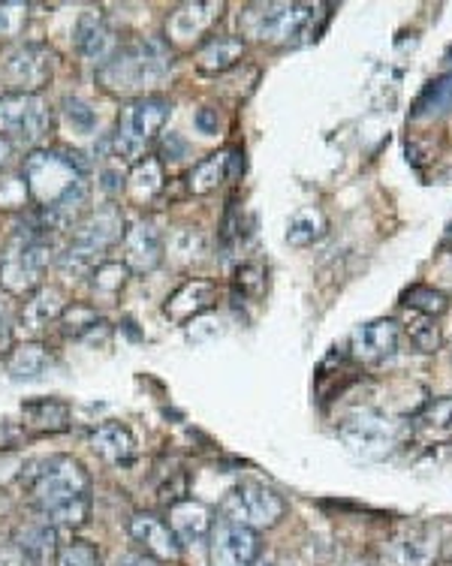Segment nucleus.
<instances>
[{
  "label": "nucleus",
  "instance_id": "nucleus-42",
  "mask_svg": "<svg viewBox=\"0 0 452 566\" xmlns=\"http://www.w3.org/2000/svg\"><path fill=\"white\" fill-rule=\"evenodd\" d=\"M28 440V428L12 419H0V449H15Z\"/></svg>",
  "mask_w": 452,
  "mask_h": 566
},
{
  "label": "nucleus",
  "instance_id": "nucleus-18",
  "mask_svg": "<svg viewBox=\"0 0 452 566\" xmlns=\"http://www.w3.org/2000/svg\"><path fill=\"white\" fill-rule=\"evenodd\" d=\"M130 536L133 543L143 548L145 555L155 557L160 564L178 560L181 557V543L172 534V527L164 518H157L151 512H139L130 518Z\"/></svg>",
  "mask_w": 452,
  "mask_h": 566
},
{
  "label": "nucleus",
  "instance_id": "nucleus-33",
  "mask_svg": "<svg viewBox=\"0 0 452 566\" xmlns=\"http://www.w3.org/2000/svg\"><path fill=\"white\" fill-rule=\"evenodd\" d=\"M413 422L420 428V434L431 437V440L452 437V395L450 398H434V401L425 403Z\"/></svg>",
  "mask_w": 452,
  "mask_h": 566
},
{
  "label": "nucleus",
  "instance_id": "nucleus-27",
  "mask_svg": "<svg viewBox=\"0 0 452 566\" xmlns=\"http://www.w3.org/2000/svg\"><path fill=\"white\" fill-rule=\"evenodd\" d=\"M22 424L36 434H61L70 428V403L61 398H31L22 403Z\"/></svg>",
  "mask_w": 452,
  "mask_h": 566
},
{
  "label": "nucleus",
  "instance_id": "nucleus-1",
  "mask_svg": "<svg viewBox=\"0 0 452 566\" xmlns=\"http://www.w3.org/2000/svg\"><path fill=\"white\" fill-rule=\"evenodd\" d=\"M33 512L55 527L76 531L91 518V473L73 455L31 458L19 473Z\"/></svg>",
  "mask_w": 452,
  "mask_h": 566
},
{
  "label": "nucleus",
  "instance_id": "nucleus-13",
  "mask_svg": "<svg viewBox=\"0 0 452 566\" xmlns=\"http://www.w3.org/2000/svg\"><path fill=\"white\" fill-rule=\"evenodd\" d=\"M211 566H254L260 557V536L242 524L218 518L209 536Z\"/></svg>",
  "mask_w": 452,
  "mask_h": 566
},
{
  "label": "nucleus",
  "instance_id": "nucleus-15",
  "mask_svg": "<svg viewBox=\"0 0 452 566\" xmlns=\"http://www.w3.org/2000/svg\"><path fill=\"white\" fill-rule=\"evenodd\" d=\"M124 265L133 274L157 272L166 260V235L151 220H136L124 232Z\"/></svg>",
  "mask_w": 452,
  "mask_h": 566
},
{
  "label": "nucleus",
  "instance_id": "nucleus-37",
  "mask_svg": "<svg viewBox=\"0 0 452 566\" xmlns=\"http://www.w3.org/2000/svg\"><path fill=\"white\" fill-rule=\"evenodd\" d=\"M55 566H103L97 545L88 539H70V543H57Z\"/></svg>",
  "mask_w": 452,
  "mask_h": 566
},
{
  "label": "nucleus",
  "instance_id": "nucleus-3",
  "mask_svg": "<svg viewBox=\"0 0 452 566\" xmlns=\"http://www.w3.org/2000/svg\"><path fill=\"white\" fill-rule=\"evenodd\" d=\"M127 232L122 206L106 202V206L91 208L85 218L78 220V227L70 232L66 248L57 253V272L64 277H88L99 262L106 260L112 248H118Z\"/></svg>",
  "mask_w": 452,
  "mask_h": 566
},
{
  "label": "nucleus",
  "instance_id": "nucleus-35",
  "mask_svg": "<svg viewBox=\"0 0 452 566\" xmlns=\"http://www.w3.org/2000/svg\"><path fill=\"white\" fill-rule=\"evenodd\" d=\"M31 3L24 0H0V43H15L28 28Z\"/></svg>",
  "mask_w": 452,
  "mask_h": 566
},
{
  "label": "nucleus",
  "instance_id": "nucleus-32",
  "mask_svg": "<svg viewBox=\"0 0 452 566\" xmlns=\"http://www.w3.org/2000/svg\"><path fill=\"white\" fill-rule=\"evenodd\" d=\"M57 326H61V332H64L66 338H85V335L97 332V328L106 326V323H103V316H99L97 307L88 305V302H70V305L64 307L61 319H57Z\"/></svg>",
  "mask_w": 452,
  "mask_h": 566
},
{
  "label": "nucleus",
  "instance_id": "nucleus-38",
  "mask_svg": "<svg viewBox=\"0 0 452 566\" xmlns=\"http://www.w3.org/2000/svg\"><path fill=\"white\" fill-rule=\"evenodd\" d=\"M64 115L66 120L73 124V130L76 133H91L97 127V115L91 109L85 99H76V97H66L64 99Z\"/></svg>",
  "mask_w": 452,
  "mask_h": 566
},
{
  "label": "nucleus",
  "instance_id": "nucleus-12",
  "mask_svg": "<svg viewBox=\"0 0 452 566\" xmlns=\"http://www.w3.org/2000/svg\"><path fill=\"white\" fill-rule=\"evenodd\" d=\"M227 3L223 0H190L166 15L164 43L169 49H193L221 22Z\"/></svg>",
  "mask_w": 452,
  "mask_h": 566
},
{
  "label": "nucleus",
  "instance_id": "nucleus-21",
  "mask_svg": "<svg viewBox=\"0 0 452 566\" xmlns=\"http://www.w3.org/2000/svg\"><path fill=\"white\" fill-rule=\"evenodd\" d=\"M211 524H214V518H211L209 506H202L199 501H178L169 510V527H172L181 548L209 545Z\"/></svg>",
  "mask_w": 452,
  "mask_h": 566
},
{
  "label": "nucleus",
  "instance_id": "nucleus-10",
  "mask_svg": "<svg viewBox=\"0 0 452 566\" xmlns=\"http://www.w3.org/2000/svg\"><path fill=\"white\" fill-rule=\"evenodd\" d=\"M0 78L12 94H43L55 78V52L45 43H15L0 57Z\"/></svg>",
  "mask_w": 452,
  "mask_h": 566
},
{
  "label": "nucleus",
  "instance_id": "nucleus-28",
  "mask_svg": "<svg viewBox=\"0 0 452 566\" xmlns=\"http://www.w3.org/2000/svg\"><path fill=\"white\" fill-rule=\"evenodd\" d=\"M230 175V151H214L202 157L188 172V190L193 197H209Z\"/></svg>",
  "mask_w": 452,
  "mask_h": 566
},
{
  "label": "nucleus",
  "instance_id": "nucleus-17",
  "mask_svg": "<svg viewBox=\"0 0 452 566\" xmlns=\"http://www.w3.org/2000/svg\"><path fill=\"white\" fill-rule=\"evenodd\" d=\"M401 328L392 319H371L350 335V356L362 365H380L396 356Z\"/></svg>",
  "mask_w": 452,
  "mask_h": 566
},
{
  "label": "nucleus",
  "instance_id": "nucleus-44",
  "mask_svg": "<svg viewBox=\"0 0 452 566\" xmlns=\"http://www.w3.org/2000/svg\"><path fill=\"white\" fill-rule=\"evenodd\" d=\"M193 124H197L199 133H206V136H214L218 133V109H211V106H202V109L193 115Z\"/></svg>",
  "mask_w": 452,
  "mask_h": 566
},
{
  "label": "nucleus",
  "instance_id": "nucleus-14",
  "mask_svg": "<svg viewBox=\"0 0 452 566\" xmlns=\"http://www.w3.org/2000/svg\"><path fill=\"white\" fill-rule=\"evenodd\" d=\"M383 566H434L438 564V534L429 524H404L383 545Z\"/></svg>",
  "mask_w": 452,
  "mask_h": 566
},
{
  "label": "nucleus",
  "instance_id": "nucleus-46",
  "mask_svg": "<svg viewBox=\"0 0 452 566\" xmlns=\"http://www.w3.org/2000/svg\"><path fill=\"white\" fill-rule=\"evenodd\" d=\"M0 566H24L22 555L15 552V545L12 543L0 545Z\"/></svg>",
  "mask_w": 452,
  "mask_h": 566
},
{
  "label": "nucleus",
  "instance_id": "nucleus-29",
  "mask_svg": "<svg viewBox=\"0 0 452 566\" xmlns=\"http://www.w3.org/2000/svg\"><path fill=\"white\" fill-rule=\"evenodd\" d=\"M133 272L118 260H103L88 274V283H91V295L97 298V302H115L118 295L124 293V286L130 283Z\"/></svg>",
  "mask_w": 452,
  "mask_h": 566
},
{
  "label": "nucleus",
  "instance_id": "nucleus-6",
  "mask_svg": "<svg viewBox=\"0 0 452 566\" xmlns=\"http://www.w3.org/2000/svg\"><path fill=\"white\" fill-rule=\"evenodd\" d=\"M317 15L320 7L314 3H251L239 12V31L263 45H298L311 36Z\"/></svg>",
  "mask_w": 452,
  "mask_h": 566
},
{
  "label": "nucleus",
  "instance_id": "nucleus-2",
  "mask_svg": "<svg viewBox=\"0 0 452 566\" xmlns=\"http://www.w3.org/2000/svg\"><path fill=\"white\" fill-rule=\"evenodd\" d=\"M172 49L157 36H136L115 49V55L97 66V85L112 97H157L172 78Z\"/></svg>",
  "mask_w": 452,
  "mask_h": 566
},
{
  "label": "nucleus",
  "instance_id": "nucleus-22",
  "mask_svg": "<svg viewBox=\"0 0 452 566\" xmlns=\"http://www.w3.org/2000/svg\"><path fill=\"white\" fill-rule=\"evenodd\" d=\"M66 305H70V302H66L64 286H52V283L45 286L43 283L36 293L28 295L22 314H19V326H22L28 335H36V332L49 326V323H57Z\"/></svg>",
  "mask_w": 452,
  "mask_h": 566
},
{
  "label": "nucleus",
  "instance_id": "nucleus-20",
  "mask_svg": "<svg viewBox=\"0 0 452 566\" xmlns=\"http://www.w3.org/2000/svg\"><path fill=\"white\" fill-rule=\"evenodd\" d=\"M73 43H76L78 55L94 66L106 64L115 55V49L122 45L115 40L112 24L99 12H82V19L76 22V33H73Z\"/></svg>",
  "mask_w": 452,
  "mask_h": 566
},
{
  "label": "nucleus",
  "instance_id": "nucleus-19",
  "mask_svg": "<svg viewBox=\"0 0 452 566\" xmlns=\"http://www.w3.org/2000/svg\"><path fill=\"white\" fill-rule=\"evenodd\" d=\"M12 545L22 555L24 566H45L57 552V527L45 522L43 515L24 518L12 531Z\"/></svg>",
  "mask_w": 452,
  "mask_h": 566
},
{
  "label": "nucleus",
  "instance_id": "nucleus-48",
  "mask_svg": "<svg viewBox=\"0 0 452 566\" xmlns=\"http://www.w3.org/2000/svg\"><path fill=\"white\" fill-rule=\"evenodd\" d=\"M12 157V145L7 139H0V172L7 169V164H10Z\"/></svg>",
  "mask_w": 452,
  "mask_h": 566
},
{
  "label": "nucleus",
  "instance_id": "nucleus-40",
  "mask_svg": "<svg viewBox=\"0 0 452 566\" xmlns=\"http://www.w3.org/2000/svg\"><path fill=\"white\" fill-rule=\"evenodd\" d=\"M169 253H178L181 262H190V260H199V253H202V235L193 232V229H181L172 244H169Z\"/></svg>",
  "mask_w": 452,
  "mask_h": 566
},
{
  "label": "nucleus",
  "instance_id": "nucleus-49",
  "mask_svg": "<svg viewBox=\"0 0 452 566\" xmlns=\"http://www.w3.org/2000/svg\"><path fill=\"white\" fill-rule=\"evenodd\" d=\"M254 566H275V564H272V560H265V557L260 555V557H256V564H254Z\"/></svg>",
  "mask_w": 452,
  "mask_h": 566
},
{
  "label": "nucleus",
  "instance_id": "nucleus-24",
  "mask_svg": "<svg viewBox=\"0 0 452 566\" xmlns=\"http://www.w3.org/2000/svg\"><path fill=\"white\" fill-rule=\"evenodd\" d=\"M91 449L97 452L103 461H109V464H130L133 458H136V437L127 424L122 422H103L94 428V434H91Z\"/></svg>",
  "mask_w": 452,
  "mask_h": 566
},
{
  "label": "nucleus",
  "instance_id": "nucleus-36",
  "mask_svg": "<svg viewBox=\"0 0 452 566\" xmlns=\"http://www.w3.org/2000/svg\"><path fill=\"white\" fill-rule=\"evenodd\" d=\"M404 332H408L410 344L420 353H438L441 349V328L434 326L431 316L410 314L408 323H404Z\"/></svg>",
  "mask_w": 452,
  "mask_h": 566
},
{
  "label": "nucleus",
  "instance_id": "nucleus-23",
  "mask_svg": "<svg viewBox=\"0 0 452 566\" xmlns=\"http://www.w3.org/2000/svg\"><path fill=\"white\" fill-rule=\"evenodd\" d=\"M244 57V40L242 36H209L206 43L199 45L197 55H193V64H197L199 73L206 76H223L230 73L232 66L239 64Z\"/></svg>",
  "mask_w": 452,
  "mask_h": 566
},
{
  "label": "nucleus",
  "instance_id": "nucleus-16",
  "mask_svg": "<svg viewBox=\"0 0 452 566\" xmlns=\"http://www.w3.org/2000/svg\"><path fill=\"white\" fill-rule=\"evenodd\" d=\"M214 302H218V283L206 281V277H190L176 293L166 295L164 316L172 326H188L190 319L211 311Z\"/></svg>",
  "mask_w": 452,
  "mask_h": 566
},
{
  "label": "nucleus",
  "instance_id": "nucleus-39",
  "mask_svg": "<svg viewBox=\"0 0 452 566\" xmlns=\"http://www.w3.org/2000/svg\"><path fill=\"white\" fill-rule=\"evenodd\" d=\"M235 286H239L244 295L260 298V295L265 293L263 265H256V262H244V265H239V272H235Z\"/></svg>",
  "mask_w": 452,
  "mask_h": 566
},
{
  "label": "nucleus",
  "instance_id": "nucleus-41",
  "mask_svg": "<svg viewBox=\"0 0 452 566\" xmlns=\"http://www.w3.org/2000/svg\"><path fill=\"white\" fill-rule=\"evenodd\" d=\"M12 347H15V314L0 298V356H10Z\"/></svg>",
  "mask_w": 452,
  "mask_h": 566
},
{
  "label": "nucleus",
  "instance_id": "nucleus-25",
  "mask_svg": "<svg viewBox=\"0 0 452 566\" xmlns=\"http://www.w3.org/2000/svg\"><path fill=\"white\" fill-rule=\"evenodd\" d=\"M52 368H55V353L43 340H22L7 356V370L12 380H40Z\"/></svg>",
  "mask_w": 452,
  "mask_h": 566
},
{
  "label": "nucleus",
  "instance_id": "nucleus-4",
  "mask_svg": "<svg viewBox=\"0 0 452 566\" xmlns=\"http://www.w3.org/2000/svg\"><path fill=\"white\" fill-rule=\"evenodd\" d=\"M22 181L28 187V202L45 211L88 187V164L82 160V154L33 148L24 157Z\"/></svg>",
  "mask_w": 452,
  "mask_h": 566
},
{
  "label": "nucleus",
  "instance_id": "nucleus-30",
  "mask_svg": "<svg viewBox=\"0 0 452 566\" xmlns=\"http://www.w3.org/2000/svg\"><path fill=\"white\" fill-rule=\"evenodd\" d=\"M452 112V73L446 76L434 78L431 85H425L417 103H413V112L410 118L413 120H431V118H443Z\"/></svg>",
  "mask_w": 452,
  "mask_h": 566
},
{
  "label": "nucleus",
  "instance_id": "nucleus-47",
  "mask_svg": "<svg viewBox=\"0 0 452 566\" xmlns=\"http://www.w3.org/2000/svg\"><path fill=\"white\" fill-rule=\"evenodd\" d=\"M118 566H160V560H155V557H148V555H130V557H124Z\"/></svg>",
  "mask_w": 452,
  "mask_h": 566
},
{
  "label": "nucleus",
  "instance_id": "nucleus-34",
  "mask_svg": "<svg viewBox=\"0 0 452 566\" xmlns=\"http://www.w3.org/2000/svg\"><path fill=\"white\" fill-rule=\"evenodd\" d=\"M404 305H408L413 314L438 319V316H443L450 311V295L441 293V290H434V286H410L408 293H404Z\"/></svg>",
  "mask_w": 452,
  "mask_h": 566
},
{
  "label": "nucleus",
  "instance_id": "nucleus-5",
  "mask_svg": "<svg viewBox=\"0 0 452 566\" xmlns=\"http://www.w3.org/2000/svg\"><path fill=\"white\" fill-rule=\"evenodd\" d=\"M52 235L40 223L12 229L0 253V290L19 298L36 293L52 265Z\"/></svg>",
  "mask_w": 452,
  "mask_h": 566
},
{
  "label": "nucleus",
  "instance_id": "nucleus-50",
  "mask_svg": "<svg viewBox=\"0 0 452 566\" xmlns=\"http://www.w3.org/2000/svg\"><path fill=\"white\" fill-rule=\"evenodd\" d=\"M446 566H452V560H450V564H446Z\"/></svg>",
  "mask_w": 452,
  "mask_h": 566
},
{
  "label": "nucleus",
  "instance_id": "nucleus-11",
  "mask_svg": "<svg viewBox=\"0 0 452 566\" xmlns=\"http://www.w3.org/2000/svg\"><path fill=\"white\" fill-rule=\"evenodd\" d=\"M284 512H287V503L277 491L256 485V482H244L223 497L221 518L260 534V531L275 527L284 518Z\"/></svg>",
  "mask_w": 452,
  "mask_h": 566
},
{
  "label": "nucleus",
  "instance_id": "nucleus-8",
  "mask_svg": "<svg viewBox=\"0 0 452 566\" xmlns=\"http://www.w3.org/2000/svg\"><path fill=\"white\" fill-rule=\"evenodd\" d=\"M55 127V112L43 94H0V139L15 148H40Z\"/></svg>",
  "mask_w": 452,
  "mask_h": 566
},
{
  "label": "nucleus",
  "instance_id": "nucleus-31",
  "mask_svg": "<svg viewBox=\"0 0 452 566\" xmlns=\"http://www.w3.org/2000/svg\"><path fill=\"white\" fill-rule=\"evenodd\" d=\"M329 229V220L323 218L320 208H302L293 214L287 227V241L293 248H308L314 241H320Z\"/></svg>",
  "mask_w": 452,
  "mask_h": 566
},
{
  "label": "nucleus",
  "instance_id": "nucleus-26",
  "mask_svg": "<svg viewBox=\"0 0 452 566\" xmlns=\"http://www.w3.org/2000/svg\"><path fill=\"white\" fill-rule=\"evenodd\" d=\"M166 187L164 164L157 157H143L130 166L127 172V185H124V193L130 199L133 206H151Z\"/></svg>",
  "mask_w": 452,
  "mask_h": 566
},
{
  "label": "nucleus",
  "instance_id": "nucleus-43",
  "mask_svg": "<svg viewBox=\"0 0 452 566\" xmlns=\"http://www.w3.org/2000/svg\"><path fill=\"white\" fill-rule=\"evenodd\" d=\"M124 185H127V172H124L122 166H115V169H103V172H99V187H103L109 197L122 193Z\"/></svg>",
  "mask_w": 452,
  "mask_h": 566
},
{
  "label": "nucleus",
  "instance_id": "nucleus-7",
  "mask_svg": "<svg viewBox=\"0 0 452 566\" xmlns=\"http://www.w3.org/2000/svg\"><path fill=\"white\" fill-rule=\"evenodd\" d=\"M169 115H172V103L160 97V94L157 97L130 99L118 112V124H115V133L109 136L112 157H118L124 164L143 160L145 148L160 136Z\"/></svg>",
  "mask_w": 452,
  "mask_h": 566
},
{
  "label": "nucleus",
  "instance_id": "nucleus-45",
  "mask_svg": "<svg viewBox=\"0 0 452 566\" xmlns=\"http://www.w3.org/2000/svg\"><path fill=\"white\" fill-rule=\"evenodd\" d=\"M166 154H169V160H181V157L188 154V142L178 139L176 133H169V142H166Z\"/></svg>",
  "mask_w": 452,
  "mask_h": 566
},
{
  "label": "nucleus",
  "instance_id": "nucleus-9",
  "mask_svg": "<svg viewBox=\"0 0 452 566\" xmlns=\"http://www.w3.org/2000/svg\"><path fill=\"white\" fill-rule=\"evenodd\" d=\"M338 440L362 461H383L398 447V424L383 410L359 407L341 419Z\"/></svg>",
  "mask_w": 452,
  "mask_h": 566
}]
</instances>
